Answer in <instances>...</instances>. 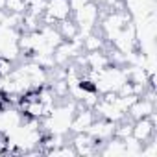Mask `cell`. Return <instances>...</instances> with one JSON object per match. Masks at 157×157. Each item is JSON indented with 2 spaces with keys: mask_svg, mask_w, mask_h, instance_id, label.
<instances>
[{
  "mask_svg": "<svg viewBox=\"0 0 157 157\" xmlns=\"http://www.w3.org/2000/svg\"><path fill=\"white\" fill-rule=\"evenodd\" d=\"M98 21H100V8H98V4L93 2V0H89V2L85 6H82L80 10H76L74 11V22L78 26V32H80L78 33L80 39L85 37L87 33L94 32L96 26H98Z\"/></svg>",
  "mask_w": 157,
  "mask_h": 157,
  "instance_id": "cell-1",
  "label": "cell"
},
{
  "mask_svg": "<svg viewBox=\"0 0 157 157\" xmlns=\"http://www.w3.org/2000/svg\"><path fill=\"white\" fill-rule=\"evenodd\" d=\"M129 22V15L126 11H113V13H107V17L102 21V30L105 33V37L111 41L126 24Z\"/></svg>",
  "mask_w": 157,
  "mask_h": 157,
  "instance_id": "cell-2",
  "label": "cell"
},
{
  "mask_svg": "<svg viewBox=\"0 0 157 157\" xmlns=\"http://www.w3.org/2000/svg\"><path fill=\"white\" fill-rule=\"evenodd\" d=\"M131 135L140 142H148L150 139H153L155 135V113L151 117H144L139 120H133V128H131Z\"/></svg>",
  "mask_w": 157,
  "mask_h": 157,
  "instance_id": "cell-3",
  "label": "cell"
},
{
  "mask_svg": "<svg viewBox=\"0 0 157 157\" xmlns=\"http://www.w3.org/2000/svg\"><path fill=\"white\" fill-rule=\"evenodd\" d=\"M115 126H117V122H111V120H105V118H100V120L94 118V122L91 124L87 133L96 142H105L111 137H115Z\"/></svg>",
  "mask_w": 157,
  "mask_h": 157,
  "instance_id": "cell-4",
  "label": "cell"
},
{
  "mask_svg": "<svg viewBox=\"0 0 157 157\" xmlns=\"http://www.w3.org/2000/svg\"><path fill=\"white\" fill-rule=\"evenodd\" d=\"M96 115L93 109L89 107H82V109H76L74 117H72V122H70V131L72 133H83L91 128V124L94 122Z\"/></svg>",
  "mask_w": 157,
  "mask_h": 157,
  "instance_id": "cell-5",
  "label": "cell"
},
{
  "mask_svg": "<svg viewBox=\"0 0 157 157\" xmlns=\"http://www.w3.org/2000/svg\"><path fill=\"white\" fill-rule=\"evenodd\" d=\"M70 144L76 150V155H87V153H93V151L98 150V142L87 131H83V133H74Z\"/></svg>",
  "mask_w": 157,
  "mask_h": 157,
  "instance_id": "cell-6",
  "label": "cell"
},
{
  "mask_svg": "<svg viewBox=\"0 0 157 157\" xmlns=\"http://www.w3.org/2000/svg\"><path fill=\"white\" fill-rule=\"evenodd\" d=\"M44 13L48 17H52L56 22H59V21L70 19L72 10H70L68 0H46V11Z\"/></svg>",
  "mask_w": 157,
  "mask_h": 157,
  "instance_id": "cell-7",
  "label": "cell"
},
{
  "mask_svg": "<svg viewBox=\"0 0 157 157\" xmlns=\"http://www.w3.org/2000/svg\"><path fill=\"white\" fill-rule=\"evenodd\" d=\"M155 113V102L148 100V98H139L126 113V117H129L131 120H139V118H144V117H151Z\"/></svg>",
  "mask_w": 157,
  "mask_h": 157,
  "instance_id": "cell-8",
  "label": "cell"
},
{
  "mask_svg": "<svg viewBox=\"0 0 157 157\" xmlns=\"http://www.w3.org/2000/svg\"><path fill=\"white\" fill-rule=\"evenodd\" d=\"M83 59H85V67H87V68H91V70H102L104 67L111 65V63H109V56H107V54H104L102 50L87 52V54L83 56Z\"/></svg>",
  "mask_w": 157,
  "mask_h": 157,
  "instance_id": "cell-9",
  "label": "cell"
},
{
  "mask_svg": "<svg viewBox=\"0 0 157 157\" xmlns=\"http://www.w3.org/2000/svg\"><path fill=\"white\" fill-rule=\"evenodd\" d=\"M104 148L100 150L102 155H113V157H122L126 155V148H124V142L122 139H117V137H111L109 140L102 142Z\"/></svg>",
  "mask_w": 157,
  "mask_h": 157,
  "instance_id": "cell-10",
  "label": "cell"
},
{
  "mask_svg": "<svg viewBox=\"0 0 157 157\" xmlns=\"http://www.w3.org/2000/svg\"><path fill=\"white\" fill-rule=\"evenodd\" d=\"M57 30H59V33H61V37L65 39V41H72V39H76L78 37V26H76V22L74 21H70V19H65V21H59L57 24Z\"/></svg>",
  "mask_w": 157,
  "mask_h": 157,
  "instance_id": "cell-11",
  "label": "cell"
},
{
  "mask_svg": "<svg viewBox=\"0 0 157 157\" xmlns=\"http://www.w3.org/2000/svg\"><path fill=\"white\" fill-rule=\"evenodd\" d=\"M82 46H83V52H96V50H102L104 48V37L96 35L94 32L87 33L85 37H82Z\"/></svg>",
  "mask_w": 157,
  "mask_h": 157,
  "instance_id": "cell-12",
  "label": "cell"
},
{
  "mask_svg": "<svg viewBox=\"0 0 157 157\" xmlns=\"http://www.w3.org/2000/svg\"><path fill=\"white\" fill-rule=\"evenodd\" d=\"M122 142H124V148H126V155H128V157H140V148H142V144H140L133 135L122 139Z\"/></svg>",
  "mask_w": 157,
  "mask_h": 157,
  "instance_id": "cell-13",
  "label": "cell"
},
{
  "mask_svg": "<svg viewBox=\"0 0 157 157\" xmlns=\"http://www.w3.org/2000/svg\"><path fill=\"white\" fill-rule=\"evenodd\" d=\"M6 11L24 15L28 11V2L26 0H6Z\"/></svg>",
  "mask_w": 157,
  "mask_h": 157,
  "instance_id": "cell-14",
  "label": "cell"
},
{
  "mask_svg": "<svg viewBox=\"0 0 157 157\" xmlns=\"http://www.w3.org/2000/svg\"><path fill=\"white\" fill-rule=\"evenodd\" d=\"M89 2V0H68V4H70V10H72V13L76 11V10H80L82 6H85Z\"/></svg>",
  "mask_w": 157,
  "mask_h": 157,
  "instance_id": "cell-15",
  "label": "cell"
},
{
  "mask_svg": "<svg viewBox=\"0 0 157 157\" xmlns=\"http://www.w3.org/2000/svg\"><path fill=\"white\" fill-rule=\"evenodd\" d=\"M94 4H105V6H109V8H115V6H118V0H93Z\"/></svg>",
  "mask_w": 157,
  "mask_h": 157,
  "instance_id": "cell-16",
  "label": "cell"
}]
</instances>
